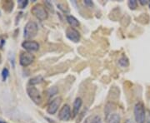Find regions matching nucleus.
<instances>
[{"label": "nucleus", "mask_w": 150, "mask_h": 123, "mask_svg": "<svg viewBox=\"0 0 150 123\" xmlns=\"http://www.w3.org/2000/svg\"><path fill=\"white\" fill-rule=\"evenodd\" d=\"M38 31V27L37 23L35 22L29 21L23 29V37L25 39H32L37 36Z\"/></svg>", "instance_id": "f257e3e1"}, {"label": "nucleus", "mask_w": 150, "mask_h": 123, "mask_svg": "<svg viewBox=\"0 0 150 123\" xmlns=\"http://www.w3.org/2000/svg\"><path fill=\"white\" fill-rule=\"evenodd\" d=\"M31 13L40 21H44L48 17L47 10L45 9V7L42 4L34 5L31 9Z\"/></svg>", "instance_id": "f03ea898"}, {"label": "nucleus", "mask_w": 150, "mask_h": 123, "mask_svg": "<svg viewBox=\"0 0 150 123\" xmlns=\"http://www.w3.org/2000/svg\"><path fill=\"white\" fill-rule=\"evenodd\" d=\"M134 117L137 123H144L146 114H145V108L143 103L138 102L134 106Z\"/></svg>", "instance_id": "7ed1b4c3"}, {"label": "nucleus", "mask_w": 150, "mask_h": 123, "mask_svg": "<svg viewBox=\"0 0 150 123\" xmlns=\"http://www.w3.org/2000/svg\"><path fill=\"white\" fill-rule=\"evenodd\" d=\"M27 93L30 99L35 103L39 105L42 102V96L40 94L39 91L34 86H28L27 87Z\"/></svg>", "instance_id": "20e7f679"}, {"label": "nucleus", "mask_w": 150, "mask_h": 123, "mask_svg": "<svg viewBox=\"0 0 150 123\" xmlns=\"http://www.w3.org/2000/svg\"><path fill=\"white\" fill-rule=\"evenodd\" d=\"M34 61V56L31 53H22L19 56V63L23 66H29Z\"/></svg>", "instance_id": "39448f33"}, {"label": "nucleus", "mask_w": 150, "mask_h": 123, "mask_svg": "<svg viewBox=\"0 0 150 123\" xmlns=\"http://www.w3.org/2000/svg\"><path fill=\"white\" fill-rule=\"evenodd\" d=\"M71 117V108L69 105L65 104L61 107L59 112H58V118L60 121L67 122L70 119Z\"/></svg>", "instance_id": "423d86ee"}, {"label": "nucleus", "mask_w": 150, "mask_h": 123, "mask_svg": "<svg viewBox=\"0 0 150 123\" xmlns=\"http://www.w3.org/2000/svg\"><path fill=\"white\" fill-rule=\"evenodd\" d=\"M66 36L70 41L74 43H78L80 41V33L74 28H68L66 30Z\"/></svg>", "instance_id": "0eeeda50"}, {"label": "nucleus", "mask_w": 150, "mask_h": 123, "mask_svg": "<svg viewBox=\"0 0 150 123\" xmlns=\"http://www.w3.org/2000/svg\"><path fill=\"white\" fill-rule=\"evenodd\" d=\"M61 104V98L60 97H57L55 99H54L47 108V112L48 114H51V115H54L57 112L59 106Z\"/></svg>", "instance_id": "6e6552de"}, {"label": "nucleus", "mask_w": 150, "mask_h": 123, "mask_svg": "<svg viewBox=\"0 0 150 123\" xmlns=\"http://www.w3.org/2000/svg\"><path fill=\"white\" fill-rule=\"evenodd\" d=\"M22 47L28 52H36L39 49V44L35 41H24Z\"/></svg>", "instance_id": "1a4fd4ad"}, {"label": "nucleus", "mask_w": 150, "mask_h": 123, "mask_svg": "<svg viewBox=\"0 0 150 123\" xmlns=\"http://www.w3.org/2000/svg\"><path fill=\"white\" fill-rule=\"evenodd\" d=\"M83 104V101L80 97H77L75 99L74 106H73V117H75L76 116H78V114L79 113L80 108Z\"/></svg>", "instance_id": "9d476101"}, {"label": "nucleus", "mask_w": 150, "mask_h": 123, "mask_svg": "<svg viewBox=\"0 0 150 123\" xmlns=\"http://www.w3.org/2000/svg\"><path fill=\"white\" fill-rule=\"evenodd\" d=\"M66 19L68 23V24L72 27V28H77L79 26V22L78 21V19L72 15H68L66 17Z\"/></svg>", "instance_id": "9b49d317"}, {"label": "nucleus", "mask_w": 150, "mask_h": 123, "mask_svg": "<svg viewBox=\"0 0 150 123\" xmlns=\"http://www.w3.org/2000/svg\"><path fill=\"white\" fill-rule=\"evenodd\" d=\"M43 81H44V78L41 76H34V77H33L29 80V85L34 86L36 84H38V83H41Z\"/></svg>", "instance_id": "f8f14e48"}, {"label": "nucleus", "mask_w": 150, "mask_h": 123, "mask_svg": "<svg viewBox=\"0 0 150 123\" xmlns=\"http://www.w3.org/2000/svg\"><path fill=\"white\" fill-rule=\"evenodd\" d=\"M119 65L120 66H122V67H127V66H129V61L128 57H124V56L120 57L119 59Z\"/></svg>", "instance_id": "ddd939ff"}, {"label": "nucleus", "mask_w": 150, "mask_h": 123, "mask_svg": "<svg viewBox=\"0 0 150 123\" xmlns=\"http://www.w3.org/2000/svg\"><path fill=\"white\" fill-rule=\"evenodd\" d=\"M108 123H120V116L118 114L110 115Z\"/></svg>", "instance_id": "4468645a"}, {"label": "nucleus", "mask_w": 150, "mask_h": 123, "mask_svg": "<svg viewBox=\"0 0 150 123\" xmlns=\"http://www.w3.org/2000/svg\"><path fill=\"white\" fill-rule=\"evenodd\" d=\"M128 6L129 8L132 10L136 9L137 6H138V2L136 0H129L128 2Z\"/></svg>", "instance_id": "2eb2a0df"}, {"label": "nucleus", "mask_w": 150, "mask_h": 123, "mask_svg": "<svg viewBox=\"0 0 150 123\" xmlns=\"http://www.w3.org/2000/svg\"><path fill=\"white\" fill-rule=\"evenodd\" d=\"M9 72L8 70V68H3V71H2V78H3V81L5 82L9 76Z\"/></svg>", "instance_id": "dca6fc26"}, {"label": "nucleus", "mask_w": 150, "mask_h": 123, "mask_svg": "<svg viewBox=\"0 0 150 123\" xmlns=\"http://www.w3.org/2000/svg\"><path fill=\"white\" fill-rule=\"evenodd\" d=\"M18 4H19V9H24L28 4V0H19Z\"/></svg>", "instance_id": "f3484780"}, {"label": "nucleus", "mask_w": 150, "mask_h": 123, "mask_svg": "<svg viewBox=\"0 0 150 123\" xmlns=\"http://www.w3.org/2000/svg\"><path fill=\"white\" fill-rule=\"evenodd\" d=\"M90 123H102V118L100 116H94Z\"/></svg>", "instance_id": "a211bd4d"}, {"label": "nucleus", "mask_w": 150, "mask_h": 123, "mask_svg": "<svg viewBox=\"0 0 150 123\" xmlns=\"http://www.w3.org/2000/svg\"><path fill=\"white\" fill-rule=\"evenodd\" d=\"M58 93V89L56 87H52L49 89L48 91V94H49V96H54L55 94Z\"/></svg>", "instance_id": "6ab92c4d"}, {"label": "nucleus", "mask_w": 150, "mask_h": 123, "mask_svg": "<svg viewBox=\"0 0 150 123\" xmlns=\"http://www.w3.org/2000/svg\"><path fill=\"white\" fill-rule=\"evenodd\" d=\"M84 4L85 5H87V6H88V7H92L93 5H94V3H93V2L92 1H90V0H84Z\"/></svg>", "instance_id": "aec40b11"}, {"label": "nucleus", "mask_w": 150, "mask_h": 123, "mask_svg": "<svg viewBox=\"0 0 150 123\" xmlns=\"http://www.w3.org/2000/svg\"><path fill=\"white\" fill-rule=\"evenodd\" d=\"M139 3H140V4H142V5H146V4L149 3V2L147 1V0H139Z\"/></svg>", "instance_id": "412c9836"}, {"label": "nucleus", "mask_w": 150, "mask_h": 123, "mask_svg": "<svg viewBox=\"0 0 150 123\" xmlns=\"http://www.w3.org/2000/svg\"><path fill=\"white\" fill-rule=\"evenodd\" d=\"M45 119L47 120L48 122H49V123H58V122H56L54 120H53V119H51V118H48V117H45Z\"/></svg>", "instance_id": "4be33fe9"}, {"label": "nucleus", "mask_w": 150, "mask_h": 123, "mask_svg": "<svg viewBox=\"0 0 150 123\" xmlns=\"http://www.w3.org/2000/svg\"><path fill=\"white\" fill-rule=\"evenodd\" d=\"M124 123H133V122L132 121L131 119H128V120H126V121H125V122Z\"/></svg>", "instance_id": "5701e85b"}, {"label": "nucleus", "mask_w": 150, "mask_h": 123, "mask_svg": "<svg viewBox=\"0 0 150 123\" xmlns=\"http://www.w3.org/2000/svg\"><path fill=\"white\" fill-rule=\"evenodd\" d=\"M0 123H7V122H4V121H3V120H0Z\"/></svg>", "instance_id": "b1692460"}, {"label": "nucleus", "mask_w": 150, "mask_h": 123, "mask_svg": "<svg viewBox=\"0 0 150 123\" xmlns=\"http://www.w3.org/2000/svg\"><path fill=\"white\" fill-rule=\"evenodd\" d=\"M149 9H150V1H149Z\"/></svg>", "instance_id": "393cba45"}, {"label": "nucleus", "mask_w": 150, "mask_h": 123, "mask_svg": "<svg viewBox=\"0 0 150 123\" xmlns=\"http://www.w3.org/2000/svg\"><path fill=\"white\" fill-rule=\"evenodd\" d=\"M144 123H150V122H144Z\"/></svg>", "instance_id": "a878e982"}]
</instances>
